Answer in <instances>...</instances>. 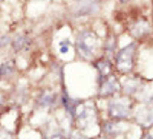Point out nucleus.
I'll return each mask as SVG.
<instances>
[{"mask_svg":"<svg viewBox=\"0 0 153 139\" xmlns=\"http://www.w3.org/2000/svg\"><path fill=\"white\" fill-rule=\"evenodd\" d=\"M139 98L146 103H153V87H147L143 90V93L139 92Z\"/></svg>","mask_w":153,"mask_h":139,"instance_id":"obj_15","label":"nucleus"},{"mask_svg":"<svg viewBox=\"0 0 153 139\" xmlns=\"http://www.w3.org/2000/svg\"><path fill=\"white\" fill-rule=\"evenodd\" d=\"M63 106H65V109L71 113V115H75V107H76V103L69 98L68 95H63Z\"/></svg>","mask_w":153,"mask_h":139,"instance_id":"obj_12","label":"nucleus"},{"mask_svg":"<svg viewBox=\"0 0 153 139\" xmlns=\"http://www.w3.org/2000/svg\"><path fill=\"white\" fill-rule=\"evenodd\" d=\"M143 139H153V136H150V135H146Z\"/></svg>","mask_w":153,"mask_h":139,"instance_id":"obj_23","label":"nucleus"},{"mask_svg":"<svg viewBox=\"0 0 153 139\" xmlns=\"http://www.w3.org/2000/svg\"><path fill=\"white\" fill-rule=\"evenodd\" d=\"M71 139H87V138H86V136H83L81 133L76 132V133H74V135H72V138H71Z\"/></svg>","mask_w":153,"mask_h":139,"instance_id":"obj_20","label":"nucleus"},{"mask_svg":"<svg viewBox=\"0 0 153 139\" xmlns=\"http://www.w3.org/2000/svg\"><path fill=\"white\" fill-rule=\"evenodd\" d=\"M97 119V115H95V109L87 104L81 109V112L78 113V118H76V121H78V127L81 129H86L89 127V125H92Z\"/></svg>","mask_w":153,"mask_h":139,"instance_id":"obj_5","label":"nucleus"},{"mask_svg":"<svg viewBox=\"0 0 153 139\" xmlns=\"http://www.w3.org/2000/svg\"><path fill=\"white\" fill-rule=\"evenodd\" d=\"M135 119L143 127H150L153 124V106L150 104L139 106L135 112Z\"/></svg>","mask_w":153,"mask_h":139,"instance_id":"obj_4","label":"nucleus"},{"mask_svg":"<svg viewBox=\"0 0 153 139\" xmlns=\"http://www.w3.org/2000/svg\"><path fill=\"white\" fill-rule=\"evenodd\" d=\"M121 130H123V129H121V125L117 124V122H107V124H106V127H104V132L109 133V135H118Z\"/></svg>","mask_w":153,"mask_h":139,"instance_id":"obj_14","label":"nucleus"},{"mask_svg":"<svg viewBox=\"0 0 153 139\" xmlns=\"http://www.w3.org/2000/svg\"><path fill=\"white\" fill-rule=\"evenodd\" d=\"M0 70H2V77H8V75H11L12 72H14V63L12 61H6V63H3L2 66H0Z\"/></svg>","mask_w":153,"mask_h":139,"instance_id":"obj_16","label":"nucleus"},{"mask_svg":"<svg viewBox=\"0 0 153 139\" xmlns=\"http://www.w3.org/2000/svg\"><path fill=\"white\" fill-rule=\"evenodd\" d=\"M120 2H121V3H127V2H129V0H120Z\"/></svg>","mask_w":153,"mask_h":139,"instance_id":"obj_24","label":"nucleus"},{"mask_svg":"<svg viewBox=\"0 0 153 139\" xmlns=\"http://www.w3.org/2000/svg\"><path fill=\"white\" fill-rule=\"evenodd\" d=\"M0 77H2V70H0Z\"/></svg>","mask_w":153,"mask_h":139,"instance_id":"obj_25","label":"nucleus"},{"mask_svg":"<svg viewBox=\"0 0 153 139\" xmlns=\"http://www.w3.org/2000/svg\"><path fill=\"white\" fill-rule=\"evenodd\" d=\"M118 90H120V83L117 81V78L107 77L103 83H101L100 95L101 96H109V95H113L115 92H118Z\"/></svg>","mask_w":153,"mask_h":139,"instance_id":"obj_6","label":"nucleus"},{"mask_svg":"<svg viewBox=\"0 0 153 139\" xmlns=\"http://www.w3.org/2000/svg\"><path fill=\"white\" fill-rule=\"evenodd\" d=\"M136 37H144L150 32V26L147 21H138L135 26H133V31H132Z\"/></svg>","mask_w":153,"mask_h":139,"instance_id":"obj_11","label":"nucleus"},{"mask_svg":"<svg viewBox=\"0 0 153 139\" xmlns=\"http://www.w3.org/2000/svg\"><path fill=\"white\" fill-rule=\"evenodd\" d=\"M31 41L26 35H19L16 37V40L12 41V47H14V50H17V52H20V50H26L29 47Z\"/></svg>","mask_w":153,"mask_h":139,"instance_id":"obj_10","label":"nucleus"},{"mask_svg":"<svg viewBox=\"0 0 153 139\" xmlns=\"http://www.w3.org/2000/svg\"><path fill=\"white\" fill-rule=\"evenodd\" d=\"M141 87H143V83L138 78H129L124 83V90L127 95H136L138 92H141Z\"/></svg>","mask_w":153,"mask_h":139,"instance_id":"obj_8","label":"nucleus"},{"mask_svg":"<svg viewBox=\"0 0 153 139\" xmlns=\"http://www.w3.org/2000/svg\"><path fill=\"white\" fill-rule=\"evenodd\" d=\"M109 113L110 116L117 119H124L130 115V101L126 98L113 99L109 103Z\"/></svg>","mask_w":153,"mask_h":139,"instance_id":"obj_3","label":"nucleus"},{"mask_svg":"<svg viewBox=\"0 0 153 139\" xmlns=\"http://www.w3.org/2000/svg\"><path fill=\"white\" fill-rule=\"evenodd\" d=\"M135 43L129 44V46H126L123 47L118 55H117V66L121 72H129L133 66V58H135Z\"/></svg>","mask_w":153,"mask_h":139,"instance_id":"obj_2","label":"nucleus"},{"mask_svg":"<svg viewBox=\"0 0 153 139\" xmlns=\"http://www.w3.org/2000/svg\"><path fill=\"white\" fill-rule=\"evenodd\" d=\"M100 139H106V138H100Z\"/></svg>","mask_w":153,"mask_h":139,"instance_id":"obj_26","label":"nucleus"},{"mask_svg":"<svg viewBox=\"0 0 153 139\" xmlns=\"http://www.w3.org/2000/svg\"><path fill=\"white\" fill-rule=\"evenodd\" d=\"M9 44V37H2L0 38V47H5Z\"/></svg>","mask_w":153,"mask_h":139,"instance_id":"obj_17","label":"nucleus"},{"mask_svg":"<svg viewBox=\"0 0 153 139\" xmlns=\"http://www.w3.org/2000/svg\"><path fill=\"white\" fill-rule=\"evenodd\" d=\"M68 49H69V41H61L60 43V50L61 52H66Z\"/></svg>","mask_w":153,"mask_h":139,"instance_id":"obj_18","label":"nucleus"},{"mask_svg":"<svg viewBox=\"0 0 153 139\" xmlns=\"http://www.w3.org/2000/svg\"><path fill=\"white\" fill-rule=\"evenodd\" d=\"M98 9V5L95 2H91V0H83V2H80L78 5L75 6V11L74 14L76 17H81V16H89L92 14V12H95Z\"/></svg>","mask_w":153,"mask_h":139,"instance_id":"obj_7","label":"nucleus"},{"mask_svg":"<svg viewBox=\"0 0 153 139\" xmlns=\"http://www.w3.org/2000/svg\"><path fill=\"white\" fill-rule=\"evenodd\" d=\"M100 46V41H98V37L91 32V31H83L78 34V38H76V50H78V54L86 58V60H91L97 49Z\"/></svg>","mask_w":153,"mask_h":139,"instance_id":"obj_1","label":"nucleus"},{"mask_svg":"<svg viewBox=\"0 0 153 139\" xmlns=\"http://www.w3.org/2000/svg\"><path fill=\"white\" fill-rule=\"evenodd\" d=\"M49 139H61V136H60V135H52Z\"/></svg>","mask_w":153,"mask_h":139,"instance_id":"obj_22","label":"nucleus"},{"mask_svg":"<svg viewBox=\"0 0 153 139\" xmlns=\"http://www.w3.org/2000/svg\"><path fill=\"white\" fill-rule=\"evenodd\" d=\"M2 107H3V95L0 93V109H2Z\"/></svg>","mask_w":153,"mask_h":139,"instance_id":"obj_21","label":"nucleus"},{"mask_svg":"<svg viewBox=\"0 0 153 139\" xmlns=\"http://www.w3.org/2000/svg\"><path fill=\"white\" fill-rule=\"evenodd\" d=\"M97 67H98V70L101 73V77H106V75L110 72V63L107 60H101V61L97 63Z\"/></svg>","mask_w":153,"mask_h":139,"instance_id":"obj_13","label":"nucleus"},{"mask_svg":"<svg viewBox=\"0 0 153 139\" xmlns=\"http://www.w3.org/2000/svg\"><path fill=\"white\" fill-rule=\"evenodd\" d=\"M55 101H57V93L46 90L38 98V106L40 107H52L55 104Z\"/></svg>","mask_w":153,"mask_h":139,"instance_id":"obj_9","label":"nucleus"},{"mask_svg":"<svg viewBox=\"0 0 153 139\" xmlns=\"http://www.w3.org/2000/svg\"><path fill=\"white\" fill-rule=\"evenodd\" d=\"M0 139H11V135L6 133L5 130H0Z\"/></svg>","mask_w":153,"mask_h":139,"instance_id":"obj_19","label":"nucleus"}]
</instances>
